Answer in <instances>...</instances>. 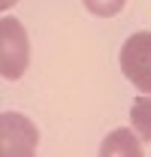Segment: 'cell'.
<instances>
[{
    "mask_svg": "<svg viewBox=\"0 0 151 157\" xmlns=\"http://www.w3.org/2000/svg\"><path fill=\"white\" fill-rule=\"evenodd\" d=\"M27 63H30V39H27V30L21 27L18 18L3 15L0 18V73H3V78L15 82V78L24 76Z\"/></svg>",
    "mask_w": 151,
    "mask_h": 157,
    "instance_id": "cell-1",
    "label": "cell"
},
{
    "mask_svg": "<svg viewBox=\"0 0 151 157\" xmlns=\"http://www.w3.org/2000/svg\"><path fill=\"white\" fill-rule=\"evenodd\" d=\"M0 139H3L0 142V151L6 157L9 154L27 157V154H33L37 145H39V133L33 127V121L18 115V112H3L0 115Z\"/></svg>",
    "mask_w": 151,
    "mask_h": 157,
    "instance_id": "cell-3",
    "label": "cell"
},
{
    "mask_svg": "<svg viewBox=\"0 0 151 157\" xmlns=\"http://www.w3.org/2000/svg\"><path fill=\"white\" fill-rule=\"evenodd\" d=\"M142 151H145L142 148V136L136 130H127V127L109 133L103 139V145H100L103 157H142Z\"/></svg>",
    "mask_w": 151,
    "mask_h": 157,
    "instance_id": "cell-4",
    "label": "cell"
},
{
    "mask_svg": "<svg viewBox=\"0 0 151 157\" xmlns=\"http://www.w3.org/2000/svg\"><path fill=\"white\" fill-rule=\"evenodd\" d=\"M118 63H121L124 78L136 91L151 94V30H139L127 36V42L121 45Z\"/></svg>",
    "mask_w": 151,
    "mask_h": 157,
    "instance_id": "cell-2",
    "label": "cell"
},
{
    "mask_svg": "<svg viewBox=\"0 0 151 157\" xmlns=\"http://www.w3.org/2000/svg\"><path fill=\"white\" fill-rule=\"evenodd\" d=\"M15 3H18V0H0V9H6V12H9Z\"/></svg>",
    "mask_w": 151,
    "mask_h": 157,
    "instance_id": "cell-7",
    "label": "cell"
},
{
    "mask_svg": "<svg viewBox=\"0 0 151 157\" xmlns=\"http://www.w3.org/2000/svg\"><path fill=\"white\" fill-rule=\"evenodd\" d=\"M130 121H133V130L142 139H151V94H142L133 100Z\"/></svg>",
    "mask_w": 151,
    "mask_h": 157,
    "instance_id": "cell-5",
    "label": "cell"
},
{
    "mask_svg": "<svg viewBox=\"0 0 151 157\" xmlns=\"http://www.w3.org/2000/svg\"><path fill=\"white\" fill-rule=\"evenodd\" d=\"M82 3H85V9L91 15H97V18H112V15H118L127 6V0H82Z\"/></svg>",
    "mask_w": 151,
    "mask_h": 157,
    "instance_id": "cell-6",
    "label": "cell"
}]
</instances>
